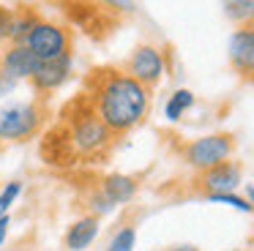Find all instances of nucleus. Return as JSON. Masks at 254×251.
<instances>
[{
    "label": "nucleus",
    "instance_id": "nucleus-6",
    "mask_svg": "<svg viewBox=\"0 0 254 251\" xmlns=\"http://www.w3.org/2000/svg\"><path fill=\"white\" fill-rule=\"evenodd\" d=\"M164 71H167L164 52H161L159 47H153V44H139L131 52V58H128L126 74L134 76L139 85H145L150 90V87H156L164 79Z\"/></svg>",
    "mask_w": 254,
    "mask_h": 251
},
{
    "label": "nucleus",
    "instance_id": "nucleus-4",
    "mask_svg": "<svg viewBox=\"0 0 254 251\" xmlns=\"http://www.w3.org/2000/svg\"><path fill=\"white\" fill-rule=\"evenodd\" d=\"M22 44L33 52V58L39 63L68 60V55H71V33L66 27L55 25V22H44V19H39L30 27Z\"/></svg>",
    "mask_w": 254,
    "mask_h": 251
},
{
    "label": "nucleus",
    "instance_id": "nucleus-13",
    "mask_svg": "<svg viewBox=\"0 0 254 251\" xmlns=\"http://www.w3.org/2000/svg\"><path fill=\"white\" fill-rule=\"evenodd\" d=\"M191 107H194V93L186 90V87H181V90H175L170 98H167L164 115H167V120H172V123H175V120H181Z\"/></svg>",
    "mask_w": 254,
    "mask_h": 251
},
{
    "label": "nucleus",
    "instance_id": "nucleus-9",
    "mask_svg": "<svg viewBox=\"0 0 254 251\" xmlns=\"http://www.w3.org/2000/svg\"><path fill=\"white\" fill-rule=\"evenodd\" d=\"M36 65H39V60L33 58V52H30L25 44H11L6 52L0 55V68L17 82L19 79H30L33 71H36Z\"/></svg>",
    "mask_w": 254,
    "mask_h": 251
},
{
    "label": "nucleus",
    "instance_id": "nucleus-3",
    "mask_svg": "<svg viewBox=\"0 0 254 251\" xmlns=\"http://www.w3.org/2000/svg\"><path fill=\"white\" fill-rule=\"evenodd\" d=\"M47 109L36 101L8 104L0 107V139L6 142H25L41 131Z\"/></svg>",
    "mask_w": 254,
    "mask_h": 251
},
{
    "label": "nucleus",
    "instance_id": "nucleus-22",
    "mask_svg": "<svg viewBox=\"0 0 254 251\" xmlns=\"http://www.w3.org/2000/svg\"><path fill=\"white\" fill-rule=\"evenodd\" d=\"M232 251H243V249H232Z\"/></svg>",
    "mask_w": 254,
    "mask_h": 251
},
{
    "label": "nucleus",
    "instance_id": "nucleus-17",
    "mask_svg": "<svg viewBox=\"0 0 254 251\" xmlns=\"http://www.w3.org/2000/svg\"><path fill=\"white\" fill-rule=\"evenodd\" d=\"M19 194H22V180H11V183L3 186V191H0V216H8V210H11Z\"/></svg>",
    "mask_w": 254,
    "mask_h": 251
},
{
    "label": "nucleus",
    "instance_id": "nucleus-15",
    "mask_svg": "<svg viewBox=\"0 0 254 251\" xmlns=\"http://www.w3.org/2000/svg\"><path fill=\"white\" fill-rule=\"evenodd\" d=\"M134 243H137V229L134 227H121L115 235H112L107 251H134Z\"/></svg>",
    "mask_w": 254,
    "mask_h": 251
},
{
    "label": "nucleus",
    "instance_id": "nucleus-7",
    "mask_svg": "<svg viewBox=\"0 0 254 251\" xmlns=\"http://www.w3.org/2000/svg\"><path fill=\"white\" fill-rule=\"evenodd\" d=\"M227 55H230V65L241 76L254 79V27H238L230 36L227 44Z\"/></svg>",
    "mask_w": 254,
    "mask_h": 251
},
{
    "label": "nucleus",
    "instance_id": "nucleus-10",
    "mask_svg": "<svg viewBox=\"0 0 254 251\" xmlns=\"http://www.w3.org/2000/svg\"><path fill=\"white\" fill-rule=\"evenodd\" d=\"M99 188H101V194H104L107 199L118 207V205H126V202L134 199L139 183H137V178H131V175L112 172V175H107V178H101Z\"/></svg>",
    "mask_w": 254,
    "mask_h": 251
},
{
    "label": "nucleus",
    "instance_id": "nucleus-2",
    "mask_svg": "<svg viewBox=\"0 0 254 251\" xmlns=\"http://www.w3.org/2000/svg\"><path fill=\"white\" fill-rule=\"evenodd\" d=\"M88 98L112 136L137 128L150 109V90L118 68L96 71Z\"/></svg>",
    "mask_w": 254,
    "mask_h": 251
},
{
    "label": "nucleus",
    "instance_id": "nucleus-11",
    "mask_svg": "<svg viewBox=\"0 0 254 251\" xmlns=\"http://www.w3.org/2000/svg\"><path fill=\"white\" fill-rule=\"evenodd\" d=\"M33 85L41 93H52L68 79V60H52V63H39L33 71Z\"/></svg>",
    "mask_w": 254,
    "mask_h": 251
},
{
    "label": "nucleus",
    "instance_id": "nucleus-8",
    "mask_svg": "<svg viewBox=\"0 0 254 251\" xmlns=\"http://www.w3.org/2000/svg\"><path fill=\"white\" fill-rule=\"evenodd\" d=\"M241 164L235 161H224L213 169H205L199 172V186L205 188V196L208 194H235V188L241 186Z\"/></svg>",
    "mask_w": 254,
    "mask_h": 251
},
{
    "label": "nucleus",
    "instance_id": "nucleus-20",
    "mask_svg": "<svg viewBox=\"0 0 254 251\" xmlns=\"http://www.w3.org/2000/svg\"><path fill=\"white\" fill-rule=\"evenodd\" d=\"M8 224H11V216H0V246L6 243V235H8Z\"/></svg>",
    "mask_w": 254,
    "mask_h": 251
},
{
    "label": "nucleus",
    "instance_id": "nucleus-12",
    "mask_svg": "<svg viewBox=\"0 0 254 251\" xmlns=\"http://www.w3.org/2000/svg\"><path fill=\"white\" fill-rule=\"evenodd\" d=\"M96 235H99V218L90 213V216H82V218H77V221L68 227V232H66V249L68 251H85L90 243L96 240Z\"/></svg>",
    "mask_w": 254,
    "mask_h": 251
},
{
    "label": "nucleus",
    "instance_id": "nucleus-18",
    "mask_svg": "<svg viewBox=\"0 0 254 251\" xmlns=\"http://www.w3.org/2000/svg\"><path fill=\"white\" fill-rule=\"evenodd\" d=\"M11 25H14V11L0 5V41L11 38Z\"/></svg>",
    "mask_w": 254,
    "mask_h": 251
},
{
    "label": "nucleus",
    "instance_id": "nucleus-5",
    "mask_svg": "<svg viewBox=\"0 0 254 251\" xmlns=\"http://www.w3.org/2000/svg\"><path fill=\"white\" fill-rule=\"evenodd\" d=\"M232 150H235L232 134H208L183 145V161L197 172H205V169H213L219 164L230 161Z\"/></svg>",
    "mask_w": 254,
    "mask_h": 251
},
{
    "label": "nucleus",
    "instance_id": "nucleus-21",
    "mask_svg": "<svg viewBox=\"0 0 254 251\" xmlns=\"http://www.w3.org/2000/svg\"><path fill=\"white\" fill-rule=\"evenodd\" d=\"M170 251H199V249H194V246H181V249H170Z\"/></svg>",
    "mask_w": 254,
    "mask_h": 251
},
{
    "label": "nucleus",
    "instance_id": "nucleus-16",
    "mask_svg": "<svg viewBox=\"0 0 254 251\" xmlns=\"http://www.w3.org/2000/svg\"><path fill=\"white\" fill-rule=\"evenodd\" d=\"M208 202H216V205H230L235 210H243V213H254V205L246 199V196H238V194H208L205 196Z\"/></svg>",
    "mask_w": 254,
    "mask_h": 251
},
{
    "label": "nucleus",
    "instance_id": "nucleus-19",
    "mask_svg": "<svg viewBox=\"0 0 254 251\" xmlns=\"http://www.w3.org/2000/svg\"><path fill=\"white\" fill-rule=\"evenodd\" d=\"M14 87H17V79H11L6 71L0 68V96H8V93H14Z\"/></svg>",
    "mask_w": 254,
    "mask_h": 251
},
{
    "label": "nucleus",
    "instance_id": "nucleus-1",
    "mask_svg": "<svg viewBox=\"0 0 254 251\" xmlns=\"http://www.w3.org/2000/svg\"><path fill=\"white\" fill-rule=\"evenodd\" d=\"M61 118L63 120L58 128L50 131L44 142V156L50 158V164L68 167L77 161H96L107 153L112 134L96 115L90 98H74Z\"/></svg>",
    "mask_w": 254,
    "mask_h": 251
},
{
    "label": "nucleus",
    "instance_id": "nucleus-14",
    "mask_svg": "<svg viewBox=\"0 0 254 251\" xmlns=\"http://www.w3.org/2000/svg\"><path fill=\"white\" fill-rule=\"evenodd\" d=\"M221 8L230 19L241 22L243 27H249V22H254V0H227V3H221Z\"/></svg>",
    "mask_w": 254,
    "mask_h": 251
}]
</instances>
